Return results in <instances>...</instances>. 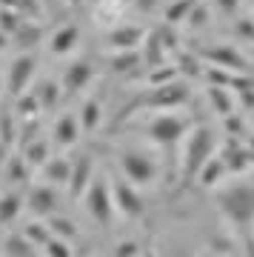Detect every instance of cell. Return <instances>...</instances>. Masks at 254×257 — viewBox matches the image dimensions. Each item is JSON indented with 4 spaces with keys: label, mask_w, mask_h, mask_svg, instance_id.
Instances as JSON below:
<instances>
[{
    "label": "cell",
    "mask_w": 254,
    "mask_h": 257,
    "mask_svg": "<svg viewBox=\"0 0 254 257\" xmlns=\"http://www.w3.org/2000/svg\"><path fill=\"white\" fill-rule=\"evenodd\" d=\"M217 206L237 229H251L254 223V186H231L217 192Z\"/></svg>",
    "instance_id": "obj_1"
},
{
    "label": "cell",
    "mask_w": 254,
    "mask_h": 257,
    "mask_svg": "<svg viewBox=\"0 0 254 257\" xmlns=\"http://www.w3.org/2000/svg\"><path fill=\"white\" fill-rule=\"evenodd\" d=\"M211 149H214V135L209 128H197L186 143V152H183V177L186 180H197V172L211 157Z\"/></svg>",
    "instance_id": "obj_2"
},
{
    "label": "cell",
    "mask_w": 254,
    "mask_h": 257,
    "mask_svg": "<svg viewBox=\"0 0 254 257\" xmlns=\"http://www.w3.org/2000/svg\"><path fill=\"white\" fill-rule=\"evenodd\" d=\"M123 172L129 175V180L135 186H149L157 175V166L152 157L132 152V155H123Z\"/></svg>",
    "instance_id": "obj_3"
},
{
    "label": "cell",
    "mask_w": 254,
    "mask_h": 257,
    "mask_svg": "<svg viewBox=\"0 0 254 257\" xmlns=\"http://www.w3.org/2000/svg\"><path fill=\"white\" fill-rule=\"evenodd\" d=\"M86 206L89 211L94 214V220L97 223H109L111 220V194L106 189V183H94L86 194Z\"/></svg>",
    "instance_id": "obj_4"
},
{
    "label": "cell",
    "mask_w": 254,
    "mask_h": 257,
    "mask_svg": "<svg viewBox=\"0 0 254 257\" xmlns=\"http://www.w3.org/2000/svg\"><path fill=\"white\" fill-rule=\"evenodd\" d=\"M114 203H117L120 211H126L129 217H140L143 214V200H140V194L132 189L129 183H114Z\"/></svg>",
    "instance_id": "obj_5"
},
{
    "label": "cell",
    "mask_w": 254,
    "mask_h": 257,
    "mask_svg": "<svg viewBox=\"0 0 254 257\" xmlns=\"http://www.w3.org/2000/svg\"><path fill=\"white\" fill-rule=\"evenodd\" d=\"M149 135H152L157 143L169 146V143H174V140L183 135V120L180 117H160V120H155V123H152Z\"/></svg>",
    "instance_id": "obj_6"
},
{
    "label": "cell",
    "mask_w": 254,
    "mask_h": 257,
    "mask_svg": "<svg viewBox=\"0 0 254 257\" xmlns=\"http://www.w3.org/2000/svg\"><path fill=\"white\" fill-rule=\"evenodd\" d=\"M223 169H226V163L223 160H214V157H209L206 160V166L197 172V180L203 186H217V180L223 177Z\"/></svg>",
    "instance_id": "obj_7"
},
{
    "label": "cell",
    "mask_w": 254,
    "mask_h": 257,
    "mask_svg": "<svg viewBox=\"0 0 254 257\" xmlns=\"http://www.w3.org/2000/svg\"><path fill=\"white\" fill-rule=\"evenodd\" d=\"M6 251H9L12 257H35V246H32L29 237H9Z\"/></svg>",
    "instance_id": "obj_8"
},
{
    "label": "cell",
    "mask_w": 254,
    "mask_h": 257,
    "mask_svg": "<svg viewBox=\"0 0 254 257\" xmlns=\"http://www.w3.org/2000/svg\"><path fill=\"white\" fill-rule=\"evenodd\" d=\"M18 211H20V197L6 194V197L0 200V223H12L18 217Z\"/></svg>",
    "instance_id": "obj_9"
},
{
    "label": "cell",
    "mask_w": 254,
    "mask_h": 257,
    "mask_svg": "<svg viewBox=\"0 0 254 257\" xmlns=\"http://www.w3.org/2000/svg\"><path fill=\"white\" fill-rule=\"evenodd\" d=\"M29 72H32V60H18V63L12 66V89H20L29 80L26 77Z\"/></svg>",
    "instance_id": "obj_10"
},
{
    "label": "cell",
    "mask_w": 254,
    "mask_h": 257,
    "mask_svg": "<svg viewBox=\"0 0 254 257\" xmlns=\"http://www.w3.org/2000/svg\"><path fill=\"white\" fill-rule=\"evenodd\" d=\"M37 192H40V194H35V197H32V206H35L37 214H46V211L55 206V194L49 192V189H37Z\"/></svg>",
    "instance_id": "obj_11"
},
{
    "label": "cell",
    "mask_w": 254,
    "mask_h": 257,
    "mask_svg": "<svg viewBox=\"0 0 254 257\" xmlns=\"http://www.w3.org/2000/svg\"><path fill=\"white\" fill-rule=\"evenodd\" d=\"M74 132H77V128H74V120L72 117H63V120H60V126H57V140H60V143H72Z\"/></svg>",
    "instance_id": "obj_12"
},
{
    "label": "cell",
    "mask_w": 254,
    "mask_h": 257,
    "mask_svg": "<svg viewBox=\"0 0 254 257\" xmlns=\"http://www.w3.org/2000/svg\"><path fill=\"white\" fill-rule=\"evenodd\" d=\"M46 251H49L52 257H72L69 246H66V243H60V237H49V243H46Z\"/></svg>",
    "instance_id": "obj_13"
},
{
    "label": "cell",
    "mask_w": 254,
    "mask_h": 257,
    "mask_svg": "<svg viewBox=\"0 0 254 257\" xmlns=\"http://www.w3.org/2000/svg\"><path fill=\"white\" fill-rule=\"evenodd\" d=\"M74 43V29H66L63 35H57V40H55V52H66V49Z\"/></svg>",
    "instance_id": "obj_14"
},
{
    "label": "cell",
    "mask_w": 254,
    "mask_h": 257,
    "mask_svg": "<svg viewBox=\"0 0 254 257\" xmlns=\"http://www.w3.org/2000/svg\"><path fill=\"white\" fill-rule=\"evenodd\" d=\"M83 123H86V128L97 126V106H94V103H89V109H86V114H83Z\"/></svg>",
    "instance_id": "obj_15"
}]
</instances>
